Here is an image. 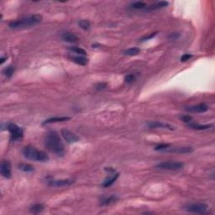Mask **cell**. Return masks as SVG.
<instances>
[{"label": "cell", "mask_w": 215, "mask_h": 215, "mask_svg": "<svg viewBox=\"0 0 215 215\" xmlns=\"http://www.w3.org/2000/svg\"><path fill=\"white\" fill-rule=\"evenodd\" d=\"M208 206L203 202H196V203H190L184 207V209L189 212L193 213H205L207 211Z\"/></svg>", "instance_id": "cell-5"}, {"label": "cell", "mask_w": 215, "mask_h": 215, "mask_svg": "<svg viewBox=\"0 0 215 215\" xmlns=\"http://www.w3.org/2000/svg\"><path fill=\"white\" fill-rule=\"evenodd\" d=\"M157 34V32H155V33H151L150 34H149V35H145V36H144L143 38H141L140 39V41H145V40H149V39H152L153 37L155 36Z\"/></svg>", "instance_id": "cell-30"}, {"label": "cell", "mask_w": 215, "mask_h": 215, "mask_svg": "<svg viewBox=\"0 0 215 215\" xmlns=\"http://www.w3.org/2000/svg\"><path fill=\"white\" fill-rule=\"evenodd\" d=\"M70 117H66V116H62V117H54V118H50L46 119L43 122V124H47V123H59V122H64V121H67L70 119Z\"/></svg>", "instance_id": "cell-14"}, {"label": "cell", "mask_w": 215, "mask_h": 215, "mask_svg": "<svg viewBox=\"0 0 215 215\" xmlns=\"http://www.w3.org/2000/svg\"><path fill=\"white\" fill-rule=\"evenodd\" d=\"M1 175L5 178H10L12 172H11V164L8 160H3L1 163V168H0Z\"/></svg>", "instance_id": "cell-9"}, {"label": "cell", "mask_w": 215, "mask_h": 215, "mask_svg": "<svg viewBox=\"0 0 215 215\" xmlns=\"http://www.w3.org/2000/svg\"><path fill=\"white\" fill-rule=\"evenodd\" d=\"M184 164L179 161H164L156 165L155 168L160 170H177L182 169Z\"/></svg>", "instance_id": "cell-4"}, {"label": "cell", "mask_w": 215, "mask_h": 215, "mask_svg": "<svg viewBox=\"0 0 215 215\" xmlns=\"http://www.w3.org/2000/svg\"><path fill=\"white\" fill-rule=\"evenodd\" d=\"M69 50H71V51H72V52L76 53V54H78L79 55L85 56V55H87L86 50L81 47H77V46H70V47H69Z\"/></svg>", "instance_id": "cell-21"}, {"label": "cell", "mask_w": 215, "mask_h": 215, "mask_svg": "<svg viewBox=\"0 0 215 215\" xmlns=\"http://www.w3.org/2000/svg\"><path fill=\"white\" fill-rule=\"evenodd\" d=\"M118 176H119V174L118 173H113V176H111V177H109L108 179H106V180L102 182V186H103V187H108V186H110L112 184H113L115 182L116 180L118 179Z\"/></svg>", "instance_id": "cell-17"}, {"label": "cell", "mask_w": 215, "mask_h": 215, "mask_svg": "<svg viewBox=\"0 0 215 215\" xmlns=\"http://www.w3.org/2000/svg\"><path fill=\"white\" fill-rule=\"evenodd\" d=\"M43 210H44V206L42 204H40V203H37V204L33 205V206L30 207V212H31L32 213H34V214L42 212Z\"/></svg>", "instance_id": "cell-25"}, {"label": "cell", "mask_w": 215, "mask_h": 215, "mask_svg": "<svg viewBox=\"0 0 215 215\" xmlns=\"http://www.w3.org/2000/svg\"><path fill=\"white\" fill-rule=\"evenodd\" d=\"M147 125L150 128H166V129H170V130H175L176 129V128L173 125L166 123L159 122V121L149 122V123H147Z\"/></svg>", "instance_id": "cell-11"}, {"label": "cell", "mask_w": 215, "mask_h": 215, "mask_svg": "<svg viewBox=\"0 0 215 215\" xmlns=\"http://www.w3.org/2000/svg\"><path fill=\"white\" fill-rule=\"evenodd\" d=\"M18 169L25 172H32L34 171V168L33 165H29V164H26V163H22L20 165H18Z\"/></svg>", "instance_id": "cell-20"}, {"label": "cell", "mask_w": 215, "mask_h": 215, "mask_svg": "<svg viewBox=\"0 0 215 215\" xmlns=\"http://www.w3.org/2000/svg\"><path fill=\"white\" fill-rule=\"evenodd\" d=\"M169 5V3L168 2H165V1H161V2H157V3H154L152 5L149 6V7H146L145 9L147 11L149 10H155V9H159V8H165L166 6Z\"/></svg>", "instance_id": "cell-16"}, {"label": "cell", "mask_w": 215, "mask_h": 215, "mask_svg": "<svg viewBox=\"0 0 215 215\" xmlns=\"http://www.w3.org/2000/svg\"><path fill=\"white\" fill-rule=\"evenodd\" d=\"M178 36H179V34H177V33H174V34H171V36H170V38H171V37H172L173 39H176V38H177Z\"/></svg>", "instance_id": "cell-33"}, {"label": "cell", "mask_w": 215, "mask_h": 215, "mask_svg": "<svg viewBox=\"0 0 215 215\" xmlns=\"http://www.w3.org/2000/svg\"><path fill=\"white\" fill-rule=\"evenodd\" d=\"M5 60H7V57H2L1 59H0V64H3L4 61H5Z\"/></svg>", "instance_id": "cell-34"}, {"label": "cell", "mask_w": 215, "mask_h": 215, "mask_svg": "<svg viewBox=\"0 0 215 215\" xmlns=\"http://www.w3.org/2000/svg\"><path fill=\"white\" fill-rule=\"evenodd\" d=\"M45 145L50 152L59 156H61L65 153L64 144L56 131H50L45 134Z\"/></svg>", "instance_id": "cell-1"}, {"label": "cell", "mask_w": 215, "mask_h": 215, "mask_svg": "<svg viewBox=\"0 0 215 215\" xmlns=\"http://www.w3.org/2000/svg\"><path fill=\"white\" fill-rule=\"evenodd\" d=\"M23 155L28 160H34V161H40V162H45L50 160L49 155L47 153L42 150L37 149L35 147L28 145L23 149Z\"/></svg>", "instance_id": "cell-3"}, {"label": "cell", "mask_w": 215, "mask_h": 215, "mask_svg": "<svg viewBox=\"0 0 215 215\" xmlns=\"http://www.w3.org/2000/svg\"><path fill=\"white\" fill-rule=\"evenodd\" d=\"M137 76L135 74H128L124 77V81L127 84H132L134 83V81H136Z\"/></svg>", "instance_id": "cell-26"}, {"label": "cell", "mask_w": 215, "mask_h": 215, "mask_svg": "<svg viewBox=\"0 0 215 215\" xmlns=\"http://www.w3.org/2000/svg\"><path fill=\"white\" fill-rule=\"evenodd\" d=\"M165 152H171L176 153V154H187V153H191L193 151V149L191 147H180V146H170V144L164 149Z\"/></svg>", "instance_id": "cell-7"}, {"label": "cell", "mask_w": 215, "mask_h": 215, "mask_svg": "<svg viewBox=\"0 0 215 215\" xmlns=\"http://www.w3.org/2000/svg\"><path fill=\"white\" fill-rule=\"evenodd\" d=\"M107 87V83H105V82H99V83L96 84V86H95V89L97 90V91H102V90L106 89Z\"/></svg>", "instance_id": "cell-28"}, {"label": "cell", "mask_w": 215, "mask_h": 215, "mask_svg": "<svg viewBox=\"0 0 215 215\" xmlns=\"http://www.w3.org/2000/svg\"><path fill=\"white\" fill-rule=\"evenodd\" d=\"M78 25L81 27V29L87 30L90 28V22L86 19H81V20L78 21Z\"/></svg>", "instance_id": "cell-27"}, {"label": "cell", "mask_w": 215, "mask_h": 215, "mask_svg": "<svg viewBox=\"0 0 215 215\" xmlns=\"http://www.w3.org/2000/svg\"><path fill=\"white\" fill-rule=\"evenodd\" d=\"M73 182H74L73 180H71V179H63V180H48L47 181V183L49 186H57V187H60V186H70V185H71Z\"/></svg>", "instance_id": "cell-10"}, {"label": "cell", "mask_w": 215, "mask_h": 215, "mask_svg": "<svg viewBox=\"0 0 215 215\" xmlns=\"http://www.w3.org/2000/svg\"><path fill=\"white\" fill-rule=\"evenodd\" d=\"M14 71H15V67H14V66H8L3 70V73L4 76L9 78V77H11V76H13V74L14 73Z\"/></svg>", "instance_id": "cell-24"}, {"label": "cell", "mask_w": 215, "mask_h": 215, "mask_svg": "<svg viewBox=\"0 0 215 215\" xmlns=\"http://www.w3.org/2000/svg\"><path fill=\"white\" fill-rule=\"evenodd\" d=\"M188 126L190 128H193V129H197V130H205V129H208V128H212V124H198V123H188Z\"/></svg>", "instance_id": "cell-18"}, {"label": "cell", "mask_w": 215, "mask_h": 215, "mask_svg": "<svg viewBox=\"0 0 215 215\" xmlns=\"http://www.w3.org/2000/svg\"><path fill=\"white\" fill-rule=\"evenodd\" d=\"M207 109H208V107L205 103H200V104L186 107V111L191 112V113H204V112L207 111Z\"/></svg>", "instance_id": "cell-12"}, {"label": "cell", "mask_w": 215, "mask_h": 215, "mask_svg": "<svg viewBox=\"0 0 215 215\" xmlns=\"http://www.w3.org/2000/svg\"><path fill=\"white\" fill-rule=\"evenodd\" d=\"M61 38L64 41L68 43H77L79 40L78 37L71 32H65L61 34Z\"/></svg>", "instance_id": "cell-13"}, {"label": "cell", "mask_w": 215, "mask_h": 215, "mask_svg": "<svg viewBox=\"0 0 215 215\" xmlns=\"http://www.w3.org/2000/svg\"><path fill=\"white\" fill-rule=\"evenodd\" d=\"M42 20V16L39 14H32V15L27 16L21 18L19 19L11 21L8 24V26L10 29H24L27 27L36 25L40 23Z\"/></svg>", "instance_id": "cell-2"}, {"label": "cell", "mask_w": 215, "mask_h": 215, "mask_svg": "<svg viewBox=\"0 0 215 215\" xmlns=\"http://www.w3.org/2000/svg\"><path fill=\"white\" fill-rule=\"evenodd\" d=\"M139 51H140V50L138 47H131L123 50V53L125 55H136L139 54Z\"/></svg>", "instance_id": "cell-22"}, {"label": "cell", "mask_w": 215, "mask_h": 215, "mask_svg": "<svg viewBox=\"0 0 215 215\" xmlns=\"http://www.w3.org/2000/svg\"><path fill=\"white\" fill-rule=\"evenodd\" d=\"M118 200V197L115 195H111L107 197H102L101 201H100V204L102 206H107V205H110L113 202H115Z\"/></svg>", "instance_id": "cell-15"}, {"label": "cell", "mask_w": 215, "mask_h": 215, "mask_svg": "<svg viewBox=\"0 0 215 215\" xmlns=\"http://www.w3.org/2000/svg\"><path fill=\"white\" fill-rule=\"evenodd\" d=\"M169 145H170L169 144H160L155 147V149L158 151H164V149H166Z\"/></svg>", "instance_id": "cell-29"}, {"label": "cell", "mask_w": 215, "mask_h": 215, "mask_svg": "<svg viewBox=\"0 0 215 215\" xmlns=\"http://www.w3.org/2000/svg\"><path fill=\"white\" fill-rule=\"evenodd\" d=\"M181 119L185 123H189L190 121H191L192 118L190 115H183L181 117Z\"/></svg>", "instance_id": "cell-32"}, {"label": "cell", "mask_w": 215, "mask_h": 215, "mask_svg": "<svg viewBox=\"0 0 215 215\" xmlns=\"http://www.w3.org/2000/svg\"><path fill=\"white\" fill-rule=\"evenodd\" d=\"M8 130L9 131L11 134V139L12 140H14V141H18L20 140L23 136H24V131L23 129L18 127L17 124L13 123H10L8 124Z\"/></svg>", "instance_id": "cell-6"}, {"label": "cell", "mask_w": 215, "mask_h": 215, "mask_svg": "<svg viewBox=\"0 0 215 215\" xmlns=\"http://www.w3.org/2000/svg\"><path fill=\"white\" fill-rule=\"evenodd\" d=\"M60 133H61V135H62V137L64 138V139H65L67 143H69V144L77 142L79 139H80V138H79L76 134H74V133H72V132L68 130V129H66V128L61 129Z\"/></svg>", "instance_id": "cell-8"}, {"label": "cell", "mask_w": 215, "mask_h": 215, "mask_svg": "<svg viewBox=\"0 0 215 215\" xmlns=\"http://www.w3.org/2000/svg\"><path fill=\"white\" fill-rule=\"evenodd\" d=\"M130 7L133 9H143V8H146V3L144 2H141V1H137V2H134L130 4Z\"/></svg>", "instance_id": "cell-23"}, {"label": "cell", "mask_w": 215, "mask_h": 215, "mask_svg": "<svg viewBox=\"0 0 215 215\" xmlns=\"http://www.w3.org/2000/svg\"><path fill=\"white\" fill-rule=\"evenodd\" d=\"M72 61L78 64V65H81V66H86L88 63V60L85 56H82V55H78V56L72 57Z\"/></svg>", "instance_id": "cell-19"}, {"label": "cell", "mask_w": 215, "mask_h": 215, "mask_svg": "<svg viewBox=\"0 0 215 215\" xmlns=\"http://www.w3.org/2000/svg\"><path fill=\"white\" fill-rule=\"evenodd\" d=\"M192 57V55H191V54H184L181 57V61H186V60H188L189 59H191V58Z\"/></svg>", "instance_id": "cell-31"}]
</instances>
